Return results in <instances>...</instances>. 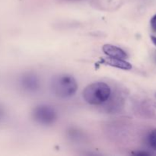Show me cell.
<instances>
[{
    "label": "cell",
    "mask_w": 156,
    "mask_h": 156,
    "mask_svg": "<svg viewBox=\"0 0 156 156\" xmlns=\"http://www.w3.org/2000/svg\"><path fill=\"white\" fill-rule=\"evenodd\" d=\"M151 40H152V43L156 46V37L155 36H151Z\"/></svg>",
    "instance_id": "obj_9"
},
{
    "label": "cell",
    "mask_w": 156,
    "mask_h": 156,
    "mask_svg": "<svg viewBox=\"0 0 156 156\" xmlns=\"http://www.w3.org/2000/svg\"><path fill=\"white\" fill-rule=\"evenodd\" d=\"M148 143L152 149L156 151V129L152 130L148 136Z\"/></svg>",
    "instance_id": "obj_7"
},
{
    "label": "cell",
    "mask_w": 156,
    "mask_h": 156,
    "mask_svg": "<svg viewBox=\"0 0 156 156\" xmlns=\"http://www.w3.org/2000/svg\"><path fill=\"white\" fill-rule=\"evenodd\" d=\"M20 85L25 91L34 93L41 88V81L34 73H27L23 75L20 79Z\"/></svg>",
    "instance_id": "obj_4"
},
{
    "label": "cell",
    "mask_w": 156,
    "mask_h": 156,
    "mask_svg": "<svg viewBox=\"0 0 156 156\" xmlns=\"http://www.w3.org/2000/svg\"><path fill=\"white\" fill-rule=\"evenodd\" d=\"M100 62L102 64H105L107 66H110L123 70H130L132 69V65L129 62L123 59H117V58L108 56V57L101 58Z\"/></svg>",
    "instance_id": "obj_5"
},
{
    "label": "cell",
    "mask_w": 156,
    "mask_h": 156,
    "mask_svg": "<svg viewBox=\"0 0 156 156\" xmlns=\"http://www.w3.org/2000/svg\"><path fill=\"white\" fill-rule=\"evenodd\" d=\"M155 95H156V94H155Z\"/></svg>",
    "instance_id": "obj_11"
},
{
    "label": "cell",
    "mask_w": 156,
    "mask_h": 156,
    "mask_svg": "<svg viewBox=\"0 0 156 156\" xmlns=\"http://www.w3.org/2000/svg\"><path fill=\"white\" fill-rule=\"evenodd\" d=\"M34 120L41 125H51L57 120V113L53 107L47 105L37 106L32 112Z\"/></svg>",
    "instance_id": "obj_3"
},
{
    "label": "cell",
    "mask_w": 156,
    "mask_h": 156,
    "mask_svg": "<svg viewBox=\"0 0 156 156\" xmlns=\"http://www.w3.org/2000/svg\"><path fill=\"white\" fill-rule=\"evenodd\" d=\"M111 95V88L108 84L103 82L90 84L82 92L84 100L91 105H103L108 101Z\"/></svg>",
    "instance_id": "obj_2"
},
{
    "label": "cell",
    "mask_w": 156,
    "mask_h": 156,
    "mask_svg": "<svg viewBox=\"0 0 156 156\" xmlns=\"http://www.w3.org/2000/svg\"><path fill=\"white\" fill-rule=\"evenodd\" d=\"M102 50L108 56L117 59H126L128 57L126 52L120 47L112 44H105L102 47Z\"/></svg>",
    "instance_id": "obj_6"
},
{
    "label": "cell",
    "mask_w": 156,
    "mask_h": 156,
    "mask_svg": "<svg viewBox=\"0 0 156 156\" xmlns=\"http://www.w3.org/2000/svg\"><path fill=\"white\" fill-rule=\"evenodd\" d=\"M52 93L59 98H69L74 95L78 89V83L73 76L59 74L52 79L50 83Z\"/></svg>",
    "instance_id": "obj_1"
},
{
    "label": "cell",
    "mask_w": 156,
    "mask_h": 156,
    "mask_svg": "<svg viewBox=\"0 0 156 156\" xmlns=\"http://www.w3.org/2000/svg\"><path fill=\"white\" fill-rule=\"evenodd\" d=\"M150 24L152 30H153L155 32H156V15H154V16L152 18V19H151Z\"/></svg>",
    "instance_id": "obj_8"
},
{
    "label": "cell",
    "mask_w": 156,
    "mask_h": 156,
    "mask_svg": "<svg viewBox=\"0 0 156 156\" xmlns=\"http://www.w3.org/2000/svg\"><path fill=\"white\" fill-rule=\"evenodd\" d=\"M70 1H71V0H70ZM72 1H73V0H72Z\"/></svg>",
    "instance_id": "obj_10"
}]
</instances>
